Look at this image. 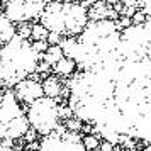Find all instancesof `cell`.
Returning <instances> with one entry per match:
<instances>
[{
  "label": "cell",
  "instance_id": "obj_1",
  "mask_svg": "<svg viewBox=\"0 0 151 151\" xmlns=\"http://www.w3.org/2000/svg\"><path fill=\"white\" fill-rule=\"evenodd\" d=\"M41 55L36 53L32 42L14 36L0 46V85L14 88L22 80L36 73Z\"/></svg>",
  "mask_w": 151,
  "mask_h": 151
},
{
  "label": "cell",
  "instance_id": "obj_2",
  "mask_svg": "<svg viewBox=\"0 0 151 151\" xmlns=\"http://www.w3.org/2000/svg\"><path fill=\"white\" fill-rule=\"evenodd\" d=\"M39 24L48 32H56L61 37H78L88 24V15L87 9L76 0H51L39 15Z\"/></svg>",
  "mask_w": 151,
  "mask_h": 151
},
{
  "label": "cell",
  "instance_id": "obj_3",
  "mask_svg": "<svg viewBox=\"0 0 151 151\" xmlns=\"http://www.w3.org/2000/svg\"><path fill=\"white\" fill-rule=\"evenodd\" d=\"M24 114H26L27 124L32 127V131H36V134H41V136L53 134L61 121L58 100L44 95L29 104Z\"/></svg>",
  "mask_w": 151,
  "mask_h": 151
},
{
  "label": "cell",
  "instance_id": "obj_4",
  "mask_svg": "<svg viewBox=\"0 0 151 151\" xmlns=\"http://www.w3.org/2000/svg\"><path fill=\"white\" fill-rule=\"evenodd\" d=\"M48 2L51 0H0L7 19L14 26L37 21Z\"/></svg>",
  "mask_w": 151,
  "mask_h": 151
},
{
  "label": "cell",
  "instance_id": "obj_5",
  "mask_svg": "<svg viewBox=\"0 0 151 151\" xmlns=\"http://www.w3.org/2000/svg\"><path fill=\"white\" fill-rule=\"evenodd\" d=\"M36 151H85L82 144V134L80 132H70L66 131L63 136L49 134L39 141V146Z\"/></svg>",
  "mask_w": 151,
  "mask_h": 151
},
{
  "label": "cell",
  "instance_id": "obj_6",
  "mask_svg": "<svg viewBox=\"0 0 151 151\" xmlns=\"http://www.w3.org/2000/svg\"><path fill=\"white\" fill-rule=\"evenodd\" d=\"M12 93L15 95V99H17L19 102L27 104L29 105L31 102H34L39 97L44 95V93H42L41 78L36 75V73L31 75L29 78H26V80H22V82L17 83L14 87V90H12Z\"/></svg>",
  "mask_w": 151,
  "mask_h": 151
},
{
  "label": "cell",
  "instance_id": "obj_7",
  "mask_svg": "<svg viewBox=\"0 0 151 151\" xmlns=\"http://www.w3.org/2000/svg\"><path fill=\"white\" fill-rule=\"evenodd\" d=\"M24 116V110L21 107V102L15 99L12 90H5L0 99V126H5L10 121Z\"/></svg>",
  "mask_w": 151,
  "mask_h": 151
},
{
  "label": "cell",
  "instance_id": "obj_8",
  "mask_svg": "<svg viewBox=\"0 0 151 151\" xmlns=\"http://www.w3.org/2000/svg\"><path fill=\"white\" fill-rule=\"evenodd\" d=\"M41 85H42V93H44V97L55 99V100H58L60 95L65 92V88H63V82L60 80V76H56V75L44 76L42 82H41Z\"/></svg>",
  "mask_w": 151,
  "mask_h": 151
},
{
  "label": "cell",
  "instance_id": "obj_9",
  "mask_svg": "<svg viewBox=\"0 0 151 151\" xmlns=\"http://www.w3.org/2000/svg\"><path fill=\"white\" fill-rule=\"evenodd\" d=\"M14 36H15V26L7 19V15L2 9V4H0V42L4 44V42L10 41Z\"/></svg>",
  "mask_w": 151,
  "mask_h": 151
},
{
  "label": "cell",
  "instance_id": "obj_10",
  "mask_svg": "<svg viewBox=\"0 0 151 151\" xmlns=\"http://www.w3.org/2000/svg\"><path fill=\"white\" fill-rule=\"evenodd\" d=\"M76 65L73 60H70L66 56H63L61 60H58V61L51 66V71H53V75L56 76H70L73 75V71H75Z\"/></svg>",
  "mask_w": 151,
  "mask_h": 151
},
{
  "label": "cell",
  "instance_id": "obj_11",
  "mask_svg": "<svg viewBox=\"0 0 151 151\" xmlns=\"http://www.w3.org/2000/svg\"><path fill=\"white\" fill-rule=\"evenodd\" d=\"M63 58V51L60 46H48V49L44 51L41 55V60L44 63H48L49 66H53L58 60H61Z\"/></svg>",
  "mask_w": 151,
  "mask_h": 151
},
{
  "label": "cell",
  "instance_id": "obj_12",
  "mask_svg": "<svg viewBox=\"0 0 151 151\" xmlns=\"http://www.w3.org/2000/svg\"><path fill=\"white\" fill-rule=\"evenodd\" d=\"M82 144L85 148V151H99L100 141H99V136H95V134H83Z\"/></svg>",
  "mask_w": 151,
  "mask_h": 151
},
{
  "label": "cell",
  "instance_id": "obj_13",
  "mask_svg": "<svg viewBox=\"0 0 151 151\" xmlns=\"http://www.w3.org/2000/svg\"><path fill=\"white\" fill-rule=\"evenodd\" d=\"M46 37H48V31L42 27L39 22H34L31 26V37L29 39H32V41H46Z\"/></svg>",
  "mask_w": 151,
  "mask_h": 151
},
{
  "label": "cell",
  "instance_id": "obj_14",
  "mask_svg": "<svg viewBox=\"0 0 151 151\" xmlns=\"http://www.w3.org/2000/svg\"><path fill=\"white\" fill-rule=\"evenodd\" d=\"M65 127H66V131H70V132H80V129H82V122L78 121V119H73V117H70V119H66V122H65Z\"/></svg>",
  "mask_w": 151,
  "mask_h": 151
},
{
  "label": "cell",
  "instance_id": "obj_15",
  "mask_svg": "<svg viewBox=\"0 0 151 151\" xmlns=\"http://www.w3.org/2000/svg\"><path fill=\"white\" fill-rule=\"evenodd\" d=\"M146 19H148V17H146L141 10H136V12L132 14V17H131V24H132V26H143L144 22H146Z\"/></svg>",
  "mask_w": 151,
  "mask_h": 151
},
{
  "label": "cell",
  "instance_id": "obj_16",
  "mask_svg": "<svg viewBox=\"0 0 151 151\" xmlns=\"http://www.w3.org/2000/svg\"><path fill=\"white\" fill-rule=\"evenodd\" d=\"M114 148H116V146H112L110 143L102 141V143H100V146H99V151H114Z\"/></svg>",
  "mask_w": 151,
  "mask_h": 151
},
{
  "label": "cell",
  "instance_id": "obj_17",
  "mask_svg": "<svg viewBox=\"0 0 151 151\" xmlns=\"http://www.w3.org/2000/svg\"><path fill=\"white\" fill-rule=\"evenodd\" d=\"M0 151H15V148H10V146H4V144H0Z\"/></svg>",
  "mask_w": 151,
  "mask_h": 151
},
{
  "label": "cell",
  "instance_id": "obj_18",
  "mask_svg": "<svg viewBox=\"0 0 151 151\" xmlns=\"http://www.w3.org/2000/svg\"><path fill=\"white\" fill-rule=\"evenodd\" d=\"M141 151H151V144H150V146H146V148H144V150H141Z\"/></svg>",
  "mask_w": 151,
  "mask_h": 151
}]
</instances>
